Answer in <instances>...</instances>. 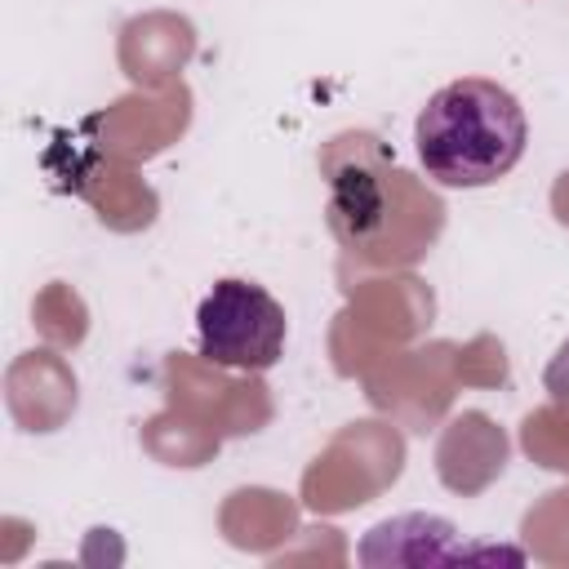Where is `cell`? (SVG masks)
Returning a JSON list of instances; mask_svg holds the SVG:
<instances>
[{"mask_svg": "<svg viewBox=\"0 0 569 569\" xmlns=\"http://www.w3.org/2000/svg\"><path fill=\"white\" fill-rule=\"evenodd\" d=\"M413 142L431 182L467 191L489 187L520 164L529 120L511 89L485 76H462L427 98L413 124Z\"/></svg>", "mask_w": 569, "mask_h": 569, "instance_id": "1", "label": "cell"}, {"mask_svg": "<svg viewBox=\"0 0 569 569\" xmlns=\"http://www.w3.org/2000/svg\"><path fill=\"white\" fill-rule=\"evenodd\" d=\"M329 173V227L351 253L387 258V231L396 196L409 191V173L387 164V151L369 133H342L325 151Z\"/></svg>", "mask_w": 569, "mask_h": 569, "instance_id": "2", "label": "cell"}, {"mask_svg": "<svg viewBox=\"0 0 569 569\" xmlns=\"http://www.w3.org/2000/svg\"><path fill=\"white\" fill-rule=\"evenodd\" d=\"M200 356L227 369L262 373L284 356V307L253 280H218L196 307Z\"/></svg>", "mask_w": 569, "mask_h": 569, "instance_id": "3", "label": "cell"}, {"mask_svg": "<svg viewBox=\"0 0 569 569\" xmlns=\"http://www.w3.org/2000/svg\"><path fill=\"white\" fill-rule=\"evenodd\" d=\"M542 382H547V391H551V400H556V405H569V342L551 356V365H547Z\"/></svg>", "mask_w": 569, "mask_h": 569, "instance_id": "4", "label": "cell"}]
</instances>
